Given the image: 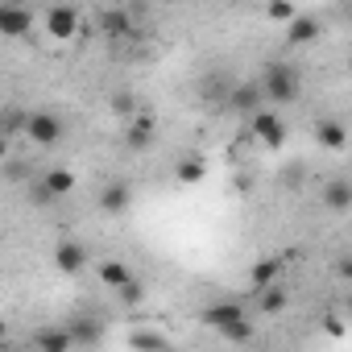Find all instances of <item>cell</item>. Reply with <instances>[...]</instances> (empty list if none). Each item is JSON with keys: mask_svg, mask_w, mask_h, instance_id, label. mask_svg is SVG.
<instances>
[{"mask_svg": "<svg viewBox=\"0 0 352 352\" xmlns=\"http://www.w3.org/2000/svg\"><path fill=\"white\" fill-rule=\"evenodd\" d=\"M261 104H265V96H261V83H257V79H241V83L228 87V108H232V112L249 116V112H257Z\"/></svg>", "mask_w": 352, "mask_h": 352, "instance_id": "cell-8", "label": "cell"}, {"mask_svg": "<svg viewBox=\"0 0 352 352\" xmlns=\"http://www.w3.org/2000/svg\"><path fill=\"white\" fill-rule=\"evenodd\" d=\"M34 30V17L17 0H0V38H25Z\"/></svg>", "mask_w": 352, "mask_h": 352, "instance_id": "cell-6", "label": "cell"}, {"mask_svg": "<svg viewBox=\"0 0 352 352\" xmlns=\"http://www.w3.org/2000/svg\"><path fill=\"white\" fill-rule=\"evenodd\" d=\"M124 124H129V129H124V145H129L133 153H145V149L153 145V133H157L153 116H149V112H133Z\"/></svg>", "mask_w": 352, "mask_h": 352, "instance_id": "cell-9", "label": "cell"}, {"mask_svg": "<svg viewBox=\"0 0 352 352\" xmlns=\"http://www.w3.org/2000/svg\"><path fill=\"white\" fill-rule=\"evenodd\" d=\"M112 112H116L120 120H129V116L137 112V96H133V91H116V96H112Z\"/></svg>", "mask_w": 352, "mask_h": 352, "instance_id": "cell-27", "label": "cell"}, {"mask_svg": "<svg viewBox=\"0 0 352 352\" xmlns=\"http://www.w3.org/2000/svg\"><path fill=\"white\" fill-rule=\"evenodd\" d=\"M315 141H319L323 149L340 153V149L348 145V133H344V124H340V120H319V124H315Z\"/></svg>", "mask_w": 352, "mask_h": 352, "instance_id": "cell-17", "label": "cell"}, {"mask_svg": "<svg viewBox=\"0 0 352 352\" xmlns=\"http://www.w3.org/2000/svg\"><path fill=\"white\" fill-rule=\"evenodd\" d=\"M46 34H50L54 42H75V38L83 34L79 9H75V5H50V9H46Z\"/></svg>", "mask_w": 352, "mask_h": 352, "instance_id": "cell-3", "label": "cell"}, {"mask_svg": "<svg viewBox=\"0 0 352 352\" xmlns=\"http://www.w3.org/2000/svg\"><path fill=\"white\" fill-rule=\"evenodd\" d=\"M302 179H307V170H302V166H298V162H294V166H290V170H286V174H282V183H286V187H290V191H298V187H302Z\"/></svg>", "mask_w": 352, "mask_h": 352, "instance_id": "cell-29", "label": "cell"}, {"mask_svg": "<svg viewBox=\"0 0 352 352\" xmlns=\"http://www.w3.org/2000/svg\"><path fill=\"white\" fill-rule=\"evenodd\" d=\"M216 331H220V340H228V344H253V340H257L253 315H241V319H232V323H224V327H216Z\"/></svg>", "mask_w": 352, "mask_h": 352, "instance_id": "cell-16", "label": "cell"}, {"mask_svg": "<svg viewBox=\"0 0 352 352\" xmlns=\"http://www.w3.org/2000/svg\"><path fill=\"white\" fill-rule=\"evenodd\" d=\"M294 13H298V9H294V0H270V5H265V17L278 21V25H286Z\"/></svg>", "mask_w": 352, "mask_h": 352, "instance_id": "cell-25", "label": "cell"}, {"mask_svg": "<svg viewBox=\"0 0 352 352\" xmlns=\"http://www.w3.org/2000/svg\"><path fill=\"white\" fill-rule=\"evenodd\" d=\"M71 336H75V344H100V340H104V331H100L96 323H83V319L71 323Z\"/></svg>", "mask_w": 352, "mask_h": 352, "instance_id": "cell-24", "label": "cell"}, {"mask_svg": "<svg viewBox=\"0 0 352 352\" xmlns=\"http://www.w3.org/2000/svg\"><path fill=\"white\" fill-rule=\"evenodd\" d=\"M9 344V327H5V319H0V348Z\"/></svg>", "mask_w": 352, "mask_h": 352, "instance_id": "cell-31", "label": "cell"}, {"mask_svg": "<svg viewBox=\"0 0 352 352\" xmlns=\"http://www.w3.org/2000/svg\"><path fill=\"white\" fill-rule=\"evenodd\" d=\"M253 298H257V311H261V315H278V311H286V302H290V294H286V286H282V282L261 286Z\"/></svg>", "mask_w": 352, "mask_h": 352, "instance_id": "cell-14", "label": "cell"}, {"mask_svg": "<svg viewBox=\"0 0 352 352\" xmlns=\"http://www.w3.org/2000/svg\"><path fill=\"white\" fill-rule=\"evenodd\" d=\"M17 5H38V0H17Z\"/></svg>", "mask_w": 352, "mask_h": 352, "instance_id": "cell-32", "label": "cell"}, {"mask_svg": "<svg viewBox=\"0 0 352 352\" xmlns=\"http://www.w3.org/2000/svg\"><path fill=\"white\" fill-rule=\"evenodd\" d=\"M129 208H133V187H129L124 179H112V183L100 187V212H108V216H124Z\"/></svg>", "mask_w": 352, "mask_h": 352, "instance_id": "cell-10", "label": "cell"}, {"mask_svg": "<svg viewBox=\"0 0 352 352\" xmlns=\"http://www.w3.org/2000/svg\"><path fill=\"white\" fill-rule=\"evenodd\" d=\"M323 208L336 212V216L352 212V183H348V179H331V183L323 187Z\"/></svg>", "mask_w": 352, "mask_h": 352, "instance_id": "cell-11", "label": "cell"}, {"mask_svg": "<svg viewBox=\"0 0 352 352\" xmlns=\"http://www.w3.org/2000/svg\"><path fill=\"white\" fill-rule=\"evenodd\" d=\"M5 162H9V137L0 133V166H5Z\"/></svg>", "mask_w": 352, "mask_h": 352, "instance_id": "cell-30", "label": "cell"}, {"mask_svg": "<svg viewBox=\"0 0 352 352\" xmlns=\"http://www.w3.org/2000/svg\"><path fill=\"white\" fill-rule=\"evenodd\" d=\"M100 30H104L108 38H129V34H133V13H129V9H108V13L100 17Z\"/></svg>", "mask_w": 352, "mask_h": 352, "instance_id": "cell-19", "label": "cell"}, {"mask_svg": "<svg viewBox=\"0 0 352 352\" xmlns=\"http://www.w3.org/2000/svg\"><path fill=\"white\" fill-rule=\"evenodd\" d=\"M87 261H91L87 245H79V241H58V245H54V270H58V274L75 278V274L87 270Z\"/></svg>", "mask_w": 352, "mask_h": 352, "instance_id": "cell-7", "label": "cell"}, {"mask_svg": "<svg viewBox=\"0 0 352 352\" xmlns=\"http://www.w3.org/2000/svg\"><path fill=\"white\" fill-rule=\"evenodd\" d=\"M116 298H120V307H141V302H145V286H141L137 278H129V282L116 286Z\"/></svg>", "mask_w": 352, "mask_h": 352, "instance_id": "cell-22", "label": "cell"}, {"mask_svg": "<svg viewBox=\"0 0 352 352\" xmlns=\"http://www.w3.org/2000/svg\"><path fill=\"white\" fill-rule=\"evenodd\" d=\"M257 83H261V96L270 104H294L302 96V75L294 63H270Z\"/></svg>", "mask_w": 352, "mask_h": 352, "instance_id": "cell-1", "label": "cell"}, {"mask_svg": "<svg viewBox=\"0 0 352 352\" xmlns=\"http://www.w3.org/2000/svg\"><path fill=\"white\" fill-rule=\"evenodd\" d=\"M241 315H249L245 311V302H236V298H224V302H212V307H204V323L208 327H224V323H232V319H241Z\"/></svg>", "mask_w": 352, "mask_h": 352, "instance_id": "cell-12", "label": "cell"}, {"mask_svg": "<svg viewBox=\"0 0 352 352\" xmlns=\"http://www.w3.org/2000/svg\"><path fill=\"white\" fill-rule=\"evenodd\" d=\"M129 278H133V270H129L124 261H100V282H104V286H112V290H116V286H120V282H129Z\"/></svg>", "mask_w": 352, "mask_h": 352, "instance_id": "cell-21", "label": "cell"}, {"mask_svg": "<svg viewBox=\"0 0 352 352\" xmlns=\"http://www.w3.org/2000/svg\"><path fill=\"white\" fill-rule=\"evenodd\" d=\"M170 340L162 336V331H133L129 336V348H166Z\"/></svg>", "mask_w": 352, "mask_h": 352, "instance_id": "cell-26", "label": "cell"}, {"mask_svg": "<svg viewBox=\"0 0 352 352\" xmlns=\"http://www.w3.org/2000/svg\"><path fill=\"white\" fill-rule=\"evenodd\" d=\"M174 179H179L183 187H199V183L208 179V162H204L199 153H187L179 166H174Z\"/></svg>", "mask_w": 352, "mask_h": 352, "instance_id": "cell-15", "label": "cell"}, {"mask_svg": "<svg viewBox=\"0 0 352 352\" xmlns=\"http://www.w3.org/2000/svg\"><path fill=\"white\" fill-rule=\"evenodd\" d=\"M323 38V21L315 17V13H294L290 21H286V46L290 50H302V46H311V42H319Z\"/></svg>", "mask_w": 352, "mask_h": 352, "instance_id": "cell-5", "label": "cell"}, {"mask_svg": "<svg viewBox=\"0 0 352 352\" xmlns=\"http://www.w3.org/2000/svg\"><path fill=\"white\" fill-rule=\"evenodd\" d=\"M245 120H249V133H253L265 149H286L290 129H286V120H282L274 108H265V104H261V108H257V112H249Z\"/></svg>", "mask_w": 352, "mask_h": 352, "instance_id": "cell-2", "label": "cell"}, {"mask_svg": "<svg viewBox=\"0 0 352 352\" xmlns=\"http://www.w3.org/2000/svg\"><path fill=\"white\" fill-rule=\"evenodd\" d=\"M30 199H34L38 208H46V204H54V195L46 191V183H42V179H34V183H30Z\"/></svg>", "mask_w": 352, "mask_h": 352, "instance_id": "cell-28", "label": "cell"}, {"mask_svg": "<svg viewBox=\"0 0 352 352\" xmlns=\"http://www.w3.org/2000/svg\"><path fill=\"white\" fill-rule=\"evenodd\" d=\"M282 278V257H265V261H257L253 270H249V290L257 294L261 286H270V282H278Z\"/></svg>", "mask_w": 352, "mask_h": 352, "instance_id": "cell-18", "label": "cell"}, {"mask_svg": "<svg viewBox=\"0 0 352 352\" xmlns=\"http://www.w3.org/2000/svg\"><path fill=\"white\" fill-rule=\"evenodd\" d=\"M25 120H30V112H21V108H5V112H0V133H5V137L25 133Z\"/></svg>", "mask_w": 352, "mask_h": 352, "instance_id": "cell-23", "label": "cell"}, {"mask_svg": "<svg viewBox=\"0 0 352 352\" xmlns=\"http://www.w3.org/2000/svg\"><path fill=\"white\" fill-rule=\"evenodd\" d=\"M63 133H67V124H63L54 112H30V120H25V137H30L34 145H42V149L58 145Z\"/></svg>", "mask_w": 352, "mask_h": 352, "instance_id": "cell-4", "label": "cell"}, {"mask_svg": "<svg viewBox=\"0 0 352 352\" xmlns=\"http://www.w3.org/2000/svg\"><path fill=\"white\" fill-rule=\"evenodd\" d=\"M42 183H46V191H50L54 199H63V195L75 191V174H71V170H50V174H42Z\"/></svg>", "mask_w": 352, "mask_h": 352, "instance_id": "cell-20", "label": "cell"}, {"mask_svg": "<svg viewBox=\"0 0 352 352\" xmlns=\"http://www.w3.org/2000/svg\"><path fill=\"white\" fill-rule=\"evenodd\" d=\"M34 348H42V352H67V348H75V336H71V327H38L34 331Z\"/></svg>", "mask_w": 352, "mask_h": 352, "instance_id": "cell-13", "label": "cell"}]
</instances>
